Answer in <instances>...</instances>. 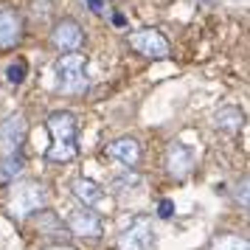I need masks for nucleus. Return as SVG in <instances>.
<instances>
[{
  "mask_svg": "<svg viewBox=\"0 0 250 250\" xmlns=\"http://www.w3.org/2000/svg\"><path fill=\"white\" fill-rule=\"evenodd\" d=\"M48 129L54 135V146L45 152V158L51 163H68L79 155L76 146V118L68 110H57L48 115Z\"/></svg>",
  "mask_w": 250,
  "mask_h": 250,
  "instance_id": "1",
  "label": "nucleus"
},
{
  "mask_svg": "<svg viewBox=\"0 0 250 250\" xmlns=\"http://www.w3.org/2000/svg\"><path fill=\"white\" fill-rule=\"evenodd\" d=\"M57 87L65 96H82L87 90V76H84V57L79 54H65L57 62Z\"/></svg>",
  "mask_w": 250,
  "mask_h": 250,
  "instance_id": "2",
  "label": "nucleus"
},
{
  "mask_svg": "<svg viewBox=\"0 0 250 250\" xmlns=\"http://www.w3.org/2000/svg\"><path fill=\"white\" fill-rule=\"evenodd\" d=\"M48 203V194L40 183H23L14 188V197H12V214L17 219H25L28 214L34 211H42Z\"/></svg>",
  "mask_w": 250,
  "mask_h": 250,
  "instance_id": "3",
  "label": "nucleus"
},
{
  "mask_svg": "<svg viewBox=\"0 0 250 250\" xmlns=\"http://www.w3.org/2000/svg\"><path fill=\"white\" fill-rule=\"evenodd\" d=\"M155 248V228L146 216H135L118 239V250H152Z\"/></svg>",
  "mask_w": 250,
  "mask_h": 250,
  "instance_id": "4",
  "label": "nucleus"
},
{
  "mask_svg": "<svg viewBox=\"0 0 250 250\" xmlns=\"http://www.w3.org/2000/svg\"><path fill=\"white\" fill-rule=\"evenodd\" d=\"M82 42H84V31H82V25L76 23V20H70V17L59 20V23L51 28V45L57 48V51H62V54H76L82 48Z\"/></svg>",
  "mask_w": 250,
  "mask_h": 250,
  "instance_id": "5",
  "label": "nucleus"
},
{
  "mask_svg": "<svg viewBox=\"0 0 250 250\" xmlns=\"http://www.w3.org/2000/svg\"><path fill=\"white\" fill-rule=\"evenodd\" d=\"M126 40H129V45L135 48L138 54H144V57H152V59L169 57V40L160 34V31H155V28H141V31H132Z\"/></svg>",
  "mask_w": 250,
  "mask_h": 250,
  "instance_id": "6",
  "label": "nucleus"
},
{
  "mask_svg": "<svg viewBox=\"0 0 250 250\" xmlns=\"http://www.w3.org/2000/svg\"><path fill=\"white\" fill-rule=\"evenodd\" d=\"M23 40V17L12 6H0V48H12Z\"/></svg>",
  "mask_w": 250,
  "mask_h": 250,
  "instance_id": "7",
  "label": "nucleus"
},
{
  "mask_svg": "<svg viewBox=\"0 0 250 250\" xmlns=\"http://www.w3.org/2000/svg\"><path fill=\"white\" fill-rule=\"evenodd\" d=\"M166 169L171 171V177L183 180L188 171L194 169V155L188 146H183L180 141H171L169 149H166Z\"/></svg>",
  "mask_w": 250,
  "mask_h": 250,
  "instance_id": "8",
  "label": "nucleus"
},
{
  "mask_svg": "<svg viewBox=\"0 0 250 250\" xmlns=\"http://www.w3.org/2000/svg\"><path fill=\"white\" fill-rule=\"evenodd\" d=\"M102 216L93 214V211H73L68 216V233H76V236H87V239H96L102 236Z\"/></svg>",
  "mask_w": 250,
  "mask_h": 250,
  "instance_id": "9",
  "label": "nucleus"
},
{
  "mask_svg": "<svg viewBox=\"0 0 250 250\" xmlns=\"http://www.w3.org/2000/svg\"><path fill=\"white\" fill-rule=\"evenodd\" d=\"M25 138V121L23 115H12V118H6L3 124H0V149L6 152V155H14L20 144H23Z\"/></svg>",
  "mask_w": 250,
  "mask_h": 250,
  "instance_id": "10",
  "label": "nucleus"
},
{
  "mask_svg": "<svg viewBox=\"0 0 250 250\" xmlns=\"http://www.w3.org/2000/svg\"><path fill=\"white\" fill-rule=\"evenodd\" d=\"M73 194H76L82 203L87 205V208H99V211H107V205H110V200H107L104 188L99 186V183L87 180V177H79V180L73 183Z\"/></svg>",
  "mask_w": 250,
  "mask_h": 250,
  "instance_id": "11",
  "label": "nucleus"
},
{
  "mask_svg": "<svg viewBox=\"0 0 250 250\" xmlns=\"http://www.w3.org/2000/svg\"><path fill=\"white\" fill-rule=\"evenodd\" d=\"M107 152H110V158H113L115 163H121L126 169H135L138 160H141V146H138L135 138H129V135L113 141V144L107 146Z\"/></svg>",
  "mask_w": 250,
  "mask_h": 250,
  "instance_id": "12",
  "label": "nucleus"
},
{
  "mask_svg": "<svg viewBox=\"0 0 250 250\" xmlns=\"http://www.w3.org/2000/svg\"><path fill=\"white\" fill-rule=\"evenodd\" d=\"M242 124H245V113L239 107H233V104H225V107H219L214 113V126L222 129V132H236Z\"/></svg>",
  "mask_w": 250,
  "mask_h": 250,
  "instance_id": "13",
  "label": "nucleus"
},
{
  "mask_svg": "<svg viewBox=\"0 0 250 250\" xmlns=\"http://www.w3.org/2000/svg\"><path fill=\"white\" fill-rule=\"evenodd\" d=\"M211 250H250L248 248V239L236 236V233H222V236L214 239Z\"/></svg>",
  "mask_w": 250,
  "mask_h": 250,
  "instance_id": "14",
  "label": "nucleus"
},
{
  "mask_svg": "<svg viewBox=\"0 0 250 250\" xmlns=\"http://www.w3.org/2000/svg\"><path fill=\"white\" fill-rule=\"evenodd\" d=\"M37 225L42 228V233H51V236H57V233H68L65 225H62V219L57 214H51V211H42V214L37 216Z\"/></svg>",
  "mask_w": 250,
  "mask_h": 250,
  "instance_id": "15",
  "label": "nucleus"
},
{
  "mask_svg": "<svg viewBox=\"0 0 250 250\" xmlns=\"http://www.w3.org/2000/svg\"><path fill=\"white\" fill-rule=\"evenodd\" d=\"M23 171V160L20 158H6L0 163V186H9V183Z\"/></svg>",
  "mask_w": 250,
  "mask_h": 250,
  "instance_id": "16",
  "label": "nucleus"
},
{
  "mask_svg": "<svg viewBox=\"0 0 250 250\" xmlns=\"http://www.w3.org/2000/svg\"><path fill=\"white\" fill-rule=\"evenodd\" d=\"M6 79L12 82V84H20V82L25 79V62L23 59H17V62H12V65L6 68Z\"/></svg>",
  "mask_w": 250,
  "mask_h": 250,
  "instance_id": "17",
  "label": "nucleus"
},
{
  "mask_svg": "<svg viewBox=\"0 0 250 250\" xmlns=\"http://www.w3.org/2000/svg\"><path fill=\"white\" fill-rule=\"evenodd\" d=\"M138 183H141V177H135V174H126V177H115L113 188H115V191H124V188H132V186H138Z\"/></svg>",
  "mask_w": 250,
  "mask_h": 250,
  "instance_id": "18",
  "label": "nucleus"
},
{
  "mask_svg": "<svg viewBox=\"0 0 250 250\" xmlns=\"http://www.w3.org/2000/svg\"><path fill=\"white\" fill-rule=\"evenodd\" d=\"M158 214L163 216V219L174 216V203H171V200H160V203H158Z\"/></svg>",
  "mask_w": 250,
  "mask_h": 250,
  "instance_id": "19",
  "label": "nucleus"
},
{
  "mask_svg": "<svg viewBox=\"0 0 250 250\" xmlns=\"http://www.w3.org/2000/svg\"><path fill=\"white\" fill-rule=\"evenodd\" d=\"M87 6H90L93 14H102L104 12V0H87Z\"/></svg>",
  "mask_w": 250,
  "mask_h": 250,
  "instance_id": "20",
  "label": "nucleus"
},
{
  "mask_svg": "<svg viewBox=\"0 0 250 250\" xmlns=\"http://www.w3.org/2000/svg\"><path fill=\"white\" fill-rule=\"evenodd\" d=\"M45 250H76V248H70V245H51V248Z\"/></svg>",
  "mask_w": 250,
  "mask_h": 250,
  "instance_id": "21",
  "label": "nucleus"
},
{
  "mask_svg": "<svg viewBox=\"0 0 250 250\" xmlns=\"http://www.w3.org/2000/svg\"><path fill=\"white\" fill-rule=\"evenodd\" d=\"M113 23H115V25H126V20L121 17V14H115V17H113Z\"/></svg>",
  "mask_w": 250,
  "mask_h": 250,
  "instance_id": "22",
  "label": "nucleus"
}]
</instances>
